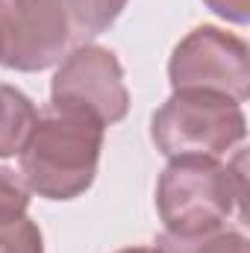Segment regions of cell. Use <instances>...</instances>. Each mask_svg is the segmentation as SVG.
Returning <instances> with one entry per match:
<instances>
[{"label": "cell", "mask_w": 250, "mask_h": 253, "mask_svg": "<svg viewBox=\"0 0 250 253\" xmlns=\"http://www.w3.org/2000/svg\"><path fill=\"white\" fill-rule=\"evenodd\" d=\"M245 147L233 159L180 156L168 159L156 183V212L165 233H203L224 227L233 215L245 218L248 168Z\"/></svg>", "instance_id": "1"}, {"label": "cell", "mask_w": 250, "mask_h": 253, "mask_svg": "<svg viewBox=\"0 0 250 253\" xmlns=\"http://www.w3.org/2000/svg\"><path fill=\"white\" fill-rule=\"evenodd\" d=\"M106 126L50 106L39 115L24 150L18 153L21 180L44 200H74L91 189L100 165Z\"/></svg>", "instance_id": "2"}, {"label": "cell", "mask_w": 250, "mask_h": 253, "mask_svg": "<svg viewBox=\"0 0 250 253\" xmlns=\"http://www.w3.org/2000/svg\"><path fill=\"white\" fill-rule=\"evenodd\" d=\"M150 138L165 159L209 156L224 159L248 138L242 103L209 91H171L153 112Z\"/></svg>", "instance_id": "3"}, {"label": "cell", "mask_w": 250, "mask_h": 253, "mask_svg": "<svg viewBox=\"0 0 250 253\" xmlns=\"http://www.w3.org/2000/svg\"><path fill=\"white\" fill-rule=\"evenodd\" d=\"M174 91H209L245 103L250 94V47L236 33L200 24L174 47L168 59Z\"/></svg>", "instance_id": "4"}, {"label": "cell", "mask_w": 250, "mask_h": 253, "mask_svg": "<svg viewBox=\"0 0 250 253\" xmlns=\"http://www.w3.org/2000/svg\"><path fill=\"white\" fill-rule=\"evenodd\" d=\"M50 106L85 115L103 126L124 121L129 112V91L124 68L109 47L77 44L50 80Z\"/></svg>", "instance_id": "5"}, {"label": "cell", "mask_w": 250, "mask_h": 253, "mask_svg": "<svg viewBox=\"0 0 250 253\" xmlns=\"http://www.w3.org/2000/svg\"><path fill=\"white\" fill-rule=\"evenodd\" d=\"M77 47L56 0H0V65L36 74L59 65Z\"/></svg>", "instance_id": "6"}, {"label": "cell", "mask_w": 250, "mask_h": 253, "mask_svg": "<svg viewBox=\"0 0 250 253\" xmlns=\"http://www.w3.org/2000/svg\"><path fill=\"white\" fill-rule=\"evenodd\" d=\"M39 109L36 103L15 85L0 83V159L18 156L39 124Z\"/></svg>", "instance_id": "7"}, {"label": "cell", "mask_w": 250, "mask_h": 253, "mask_svg": "<svg viewBox=\"0 0 250 253\" xmlns=\"http://www.w3.org/2000/svg\"><path fill=\"white\" fill-rule=\"evenodd\" d=\"M153 253H250V242L242 230L233 227H215L203 233H159Z\"/></svg>", "instance_id": "8"}, {"label": "cell", "mask_w": 250, "mask_h": 253, "mask_svg": "<svg viewBox=\"0 0 250 253\" xmlns=\"http://www.w3.org/2000/svg\"><path fill=\"white\" fill-rule=\"evenodd\" d=\"M56 3L62 6L77 44H85L100 33H106L124 15L129 0H56Z\"/></svg>", "instance_id": "9"}, {"label": "cell", "mask_w": 250, "mask_h": 253, "mask_svg": "<svg viewBox=\"0 0 250 253\" xmlns=\"http://www.w3.org/2000/svg\"><path fill=\"white\" fill-rule=\"evenodd\" d=\"M0 253H44V239L30 215L0 224Z\"/></svg>", "instance_id": "10"}, {"label": "cell", "mask_w": 250, "mask_h": 253, "mask_svg": "<svg viewBox=\"0 0 250 253\" xmlns=\"http://www.w3.org/2000/svg\"><path fill=\"white\" fill-rule=\"evenodd\" d=\"M27 209H30V189L24 186L21 174L0 165V224L27 215Z\"/></svg>", "instance_id": "11"}, {"label": "cell", "mask_w": 250, "mask_h": 253, "mask_svg": "<svg viewBox=\"0 0 250 253\" xmlns=\"http://www.w3.org/2000/svg\"><path fill=\"white\" fill-rule=\"evenodd\" d=\"M206 9H212L218 18L245 27L250 21V0H203Z\"/></svg>", "instance_id": "12"}, {"label": "cell", "mask_w": 250, "mask_h": 253, "mask_svg": "<svg viewBox=\"0 0 250 253\" xmlns=\"http://www.w3.org/2000/svg\"><path fill=\"white\" fill-rule=\"evenodd\" d=\"M115 253H153V248H124V251H115Z\"/></svg>", "instance_id": "13"}]
</instances>
